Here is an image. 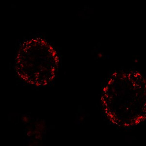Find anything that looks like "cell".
Segmentation results:
<instances>
[{"label": "cell", "instance_id": "obj_1", "mask_svg": "<svg viewBox=\"0 0 146 146\" xmlns=\"http://www.w3.org/2000/svg\"><path fill=\"white\" fill-rule=\"evenodd\" d=\"M102 104L108 119L120 128L146 120V79L134 70L113 73L103 87Z\"/></svg>", "mask_w": 146, "mask_h": 146}, {"label": "cell", "instance_id": "obj_2", "mask_svg": "<svg viewBox=\"0 0 146 146\" xmlns=\"http://www.w3.org/2000/svg\"><path fill=\"white\" fill-rule=\"evenodd\" d=\"M59 58L53 47L40 38L22 44L16 58V70L20 78L30 84L43 86L51 83L58 70Z\"/></svg>", "mask_w": 146, "mask_h": 146}]
</instances>
